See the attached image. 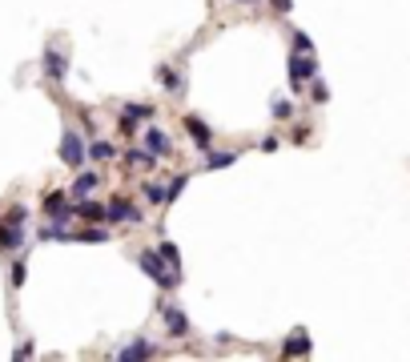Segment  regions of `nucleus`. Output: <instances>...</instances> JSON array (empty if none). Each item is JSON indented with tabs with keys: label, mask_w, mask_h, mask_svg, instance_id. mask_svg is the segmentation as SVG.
<instances>
[{
	"label": "nucleus",
	"mask_w": 410,
	"mask_h": 362,
	"mask_svg": "<svg viewBox=\"0 0 410 362\" xmlns=\"http://www.w3.org/2000/svg\"><path fill=\"white\" fill-rule=\"evenodd\" d=\"M149 117H153V109H149V105H141V101H129V105L121 109V129H125V133H133L137 121H149Z\"/></svg>",
	"instance_id": "obj_6"
},
{
	"label": "nucleus",
	"mask_w": 410,
	"mask_h": 362,
	"mask_svg": "<svg viewBox=\"0 0 410 362\" xmlns=\"http://www.w3.org/2000/svg\"><path fill=\"white\" fill-rule=\"evenodd\" d=\"M310 350H314V342H310V334H306V330L290 334V338H286V346H282V354H286V359H306Z\"/></svg>",
	"instance_id": "obj_8"
},
{
	"label": "nucleus",
	"mask_w": 410,
	"mask_h": 362,
	"mask_svg": "<svg viewBox=\"0 0 410 362\" xmlns=\"http://www.w3.org/2000/svg\"><path fill=\"white\" fill-rule=\"evenodd\" d=\"M273 117H277V121H290V117H294V105L277 97V101H273Z\"/></svg>",
	"instance_id": "obj_23"
},
{
	"label": "nucleus",
	"mask_w": 410,
	"mask_h": 362,
	"mask_svg": "<svg viewBox=\"0 0 410 362\" xmlns=\"http://www.w3.org/2000/svg\"><path fill=\"white\" fill-rule=\"evenodd\" d=\"M185 129H189V137L197 141V149H202V153H209V145H213V133H209V125H205L197 113H189V117H185Z\"/></svg>",
	"instance_id": "obj_5"
},
{
	"label": "nucleus",
	"mask_w": 410,
	"mask_h": 362,
	"mask_svg": "<svg viewBox=\"0 0 410 362\" xmlns=\"http://www.w3.org/2000/svg\"><path fill=\"white\" fill-rule=\"evenodd\" d=\"M145 149H149L153 157H165V153L173 149V145H169V133H161V129H149V133H145Z\"/></svg>",
	"instance_id": "obj_12"
},
{
	"label": "nucleus",
	"mask_w": 410,
	"mask_h": 362,
	"mask_svg": "<svg viewBox=\"0 0 410 362\" xmlns=\"http://www.w3.org/2000/svg\"><path fill=\"white\" fill-rule=\"evenodd\" d=\"M185 185H189V173H177V177L169 181V190H165V201H173V197H177V193H182Z\"/></svg>",
	"instance_id": "obj_22"
},
{
	"label": "nucleus",
	"mask_w": 410,
	"mask_h": 362,
	"mask_svg": "<svg viewBox=\"0 0 410 362\" xmlns=\"http://www.w3.org/2000/svg\"><path fill=\"white\" fill-rule=\"evenodd\" d=\"M277 145H282V141H277V137H273V133H270V137H262V149H266V153H273V149H277Z\"/></svg>",
	"instance_id": "obj_29"
},
{
	"label": "nucleus",
	"mask_w": 410,
	"mask_h": 362,
	"mask_svg": "<svg viewBox=\"0 0 410 362\" xmlns=\"http://www.w3.org/2000/svg\"><path fill=\"white\" fill-rule=\"evenodd\" d=\"M153 153H141V149H129V165H149Z\"/></svg>",
	"instance_id": "obj_26"
},
{
	"label": "nucleus",
	"mask_w": 410,
	"mask_h": 362,
	"mask_svg": "<svg viewBox=\"0 0 410 362\" xmlns=\"http://www.w3.org/2000/svg\"><path fill=\"white\" fill-rule=\"evenodd\" d=\"M326 97H330V89H326V85H314V101H318V105L326 101Z\"/></svg>",
	"instance_id": "obj_30"
},
{
	"label": "nucleus",
	"mask_w": 410,
	"mask_h": 362,
	"mask_svg": "<svg viewBox=\"0 0 410 362\" xmlns=\"http://www.w3.org/2000/svg\"><path fill=\"white\" fill-rule=\"evenodd\" d=\"M24 274H28V270H24V262L12 265V286H24Z\"/></svg>",
	"instance_id": "obj_27"
},
{
	"label": "nucleus",
	"mask_w": 410,
	"mask_h": 362,
	"mask_svg": "<svg viewBox=\"0 0 410 362\" xmlns=\"http://www.w3.org/2000/svg\"><path fill=\"white\" fill-rule=\"evenodd\" d=\"M21 245H24V230L12 225V221H4L0 225V250H21Z\"/></svg>",
	"instance_id": "obj_11"
},
{
	"label": "nucleus",
	"mask_w": 410,
	"mask_h": 362,
	"mask_svg": "<svg viewBox=\"0 0 410 362\" xmlns=\"http://www.w3.org/2000/svg\"><path fill=\"white\" fill-rule=\"evenodd\" d=\"M270 8H273V12H290V8H294V0H270Z\"/></svg>",
	"instance_id": "obj_28"
},
{
	"label": "nucleus",
	"mask_w": 410,
	"mask_h": 362,
	"mask_svg": "<svg viewBox=\"0 0 410 362\" xmlns=\"http://www.w3.org/2000/svg\"><path fill=\"white\" fill-rule=\"evenodd\" d=\"M45 214L52 217V221H68V217H72V205H68V197H65V193H48Z\"/></svg>",
	"instance_id": "obj_10"
},
{
	"label": "nucleus",
	"mask_w": 410,
	"mask_h": 362,
	"mask_svg": "<svg viewBox=\"0 0 410 362\" xmlns=\"http://www.w3.org/2000/svg\"><path fill=\"white\" fill-rule=\"evenodd\" d=\"M157 85H161V89H169V93H182V72L169 69V65H161V69H157Z\"/></svg>",
	"instance_id": "obj_14"
},
{
	"label": "nucleus",
	"mask_w": 410,
	"mask_h": 362,
	"mask_svg": "<svg viewBox=\"0 0 410 362\" xmlns=\"http://www.w3.org/2000/svg\"><path fill=\"white\" fill-rule=\"evenodd\" d=\"M97 185H101V177H97V173H77V181H72V197H89Z\"/></svg>",
	"instance_id": "obj_15"
},
{
	"label": "nucleus",
	"mask_w": 410,
	"mask_h": 362,
	"mask_svg": "<svg viewBox=\"0 0 410 362\" xmlns=\"http://www.w3.org/2000/svg\"><path fill=\"white\" fill-rule=\"evenodd\" d=\"M72 214L85 217V221H105V205H97V201H89V197H81V205H77Z\"/></svg>",
	"instance_id": "obj_16"
},
{
	"label": "nucleus",
	"mask_w": 410,
	"mask_h": 362,
	"mask_svg": "<svg viewBox=\"0 0 410 362\" xmlns=\"http://www.w3.org/2000/svg\"><path fill=\"white\" fill-rule=\"evenodd\" d=\"M145 197H149L153 205H165V190H161L157 181H153V185H145Z\"/></svg>",
	"instance_id": "obj_24"
},
{
	"label": "nucleus",
	"mask_w": 410,
	"mask_h": 362,
	"mask_svg": "<svg viewBox=\"0 0 410 362\" xmlns=\"http://www.w3.org/2000/svg\"><path fill=\"white\" fill-rule=\"evenodd\" d=\"M318 77V65H314V57H306V52H290V85L302 89L306 81H314Z\"/></svg>",
	"instance_id": "obj_2"
},
{
	"label": "nucleus",
	"mask_w": 410,
	"mask_h": 362,
	"mask_svg": "<svg viewBox=\"0 0 410 362\" xmlns=\"http://www.w3.org/2000/svg\"><path fill=\"white\" fill-rule=\"evenodd\" d=\"M61 157H65V165H81V161L89 157V149H85V141H81L77 129H65V137H61Z\"/></svg>",
	"instance_id": "obj_3"
},
{
	"label": "nucleus",
	"mask_w": 410,
	"mask_h": 362,
	"mask_svg": "<svg viewBox=\"0 0 410 362\" xmlns=\"http://www.w3.org/2000/svg\"><path fill=\"white\" fill-rule=\"evenodd\" d=\"M24 217H28V210H24V205H12V210H8V217H4V221H12V225H24Z\"/></svg>",
	"instance_id": "obj_25"
},
{
	"label": "nucleus",
	"mask_w": 410,
	"mask_h": 362,
	"mask_svg": "<svg viewBox=\"0 0 410 362\" xmlns=\"http://www.w3.org/2000/svg\"><path fill=\"white\" fill-rule=\"evenodd\" d=\"M68 61L61 57V48H45V77L48 81H65Z\"/></svg>",
	"instance_id": "obj_9"
},
{
	"label": "nucleus",
	"mask_w": 410,
	"mask_h": 362,
	"mask_svg": "<svg viewBox=\"0 0 410 362\" xmlns=\"http://www.w3.org/2000/svg\"><path fill=\"white\" fill-rule=\"evenodd\" d=\"M161 322H165V330L173 338H185V330H189V322H185V314L173 306V302H161Z\"/></svg>",
	"instance_id": "obj_4"
},
{
	"label": "nucleus",
	"mask_w": 410,
	"mask_h": 362,
	"mask_svg": "<svg viewBox=\"0 0 410 362\" xmlns=\"http://www.w3.org/2000/svg\"><path fill=\"white\" fill-rule=\"evenodd\" d=\"M157 254H161V258H165L169 265H173L177 274H182V254H177V245H173V241H161V245H157Z\"/></svg>",
	"instance_id": "obj_17"
},
{
	"label": "nucleus",
	"mask_w": 410,
	"mask_h": 362,
	"mask_svg": "<svg viewBox=\"0 0 410 362\" xmlns=\"http://www.w3.org/2000/svg\"><path fill=\"white\" fill-rule=\"evenodd\" d=\"M72 241H85V245H101V241H109V234L101 230V225H92V230H81Z\"/></svg>",
	"instance_id": "obj_18"
},
{
	"label": "nucleus",
	"mask_w": 410,
	"mask_h": 362,
	"mask_svg": "<svg viewBox=\"0 0 410 362\" xmlns=\"http://www.w3.org/2000/svg\"><path fill=\"white\" fill-rule=\"evenodd\" d=\"M137 265H141V270H145V274H149L157 286H165V290H173L177 282H182V274H177V270H173L169 262H165L157 250H145V254L137 258Z\"/></svg>",
	"instance_id": "obj_1"
},
{
	"label": "nucleus",
	"mask_w": 410,
	"mask_h": 362,
	"mask_svg": "<svg viewBox=\"0 0 410 362\" xmlns=\"http://www.w3.org/2000/svg\"><path fill=\"white\" fill-rule=\"evenodd\" d=\"M149 354H153V346H149L145 338H137V342H129L125 350H117V359H121V362H129V359H149Z\"/></svg>",
	"instance_id": "obj_13"
},
{
	"label": "nucleus",
	"mask_w": 410,
	"mask_h": 362,
	"mask_svg": "<svg viewBox=\"0 0 410 362\" xmlns=\"http://www.w3.org/2000/svg\"><path fill=\"white\" fill-rule=\"evenodd\" d=\"M233 157H237V153H209L205 165L209 169H226V165H233Z\"/></svg>",
	"instance_id": "obj_21"
},
{
	"label": "nucleus",
	"mask_w": 410,
	"mask_h": 362,
	"mask_svg": "<svg viewBox=\"0 0 410 362\" xmlns=\"http://www.w3.org/2000/svg\"><path fill=\"white\" fill-rule=\"evenodd\" d=\"M290 41H294V52H306V57H314V41H310L306 32H290Z\"/></svg>",
	"instance_id": "obj_20"
},
{
	"label": "nucleus",
	"mask_w": 410,
	"mask_h": 362,
	"mask_svg": "<svg viewBox=\"0 0 410 362\" xmlns=\"http://www.w3.org/2000/svg\"><path fill=\"white\" fill-rule=\"evenodd\" d=\"M105 221H141V210H133V201L117 197L113 205H105Z\"/></svg>",
	"instance_id": "obj_7"
},
{
	"label": "nucleus",
	"mask_w": 410,
	"mask_h": 362,
	"mask_svg": "<svg viewBox=\"0 0 410 362\" xmlns=\"http://www.w3.org/2000/svg\"><path fill=\"white\" fill-rule=\"evenodd\" d=\"M89 157H92V161H109V157H113V145H109V141H92L89 145Z\"/></svg>",
	"instance_id": "obj_19"
}]
</instances>
